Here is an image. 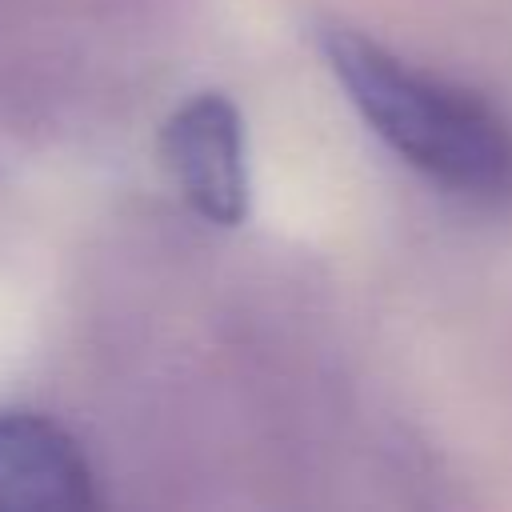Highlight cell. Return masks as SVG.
Returning <instances> with one entry per match:
<instances>
[{
    "mask_svg": "<svg viewBox=\"0 0 512 512\" xmlns=\"http://www.w3.org/2000/svg\"><path fill=\"white\" fill-rule=\"evenodd\" d=\"M316 48L344 100L404 168L460 204H512V120L504 108L348 24H320Z\"/></svg>",
    "mask_w": 512,
    "mask_h": 512,
    "instance_id": "obj_1",
    "label": "cell"
},
{
    "mask_svg": "<svg viewBox=\"0 0 512 512\" xmlns=\"http://www.w3.org/2000/svg\"><path fill=\"white\" fill-rule=\"evenodd\" d=\"M160 152L184 204L200 220L216 228L244 224L252 200L244 120L224 92L180 100L160 128Z\"/></svg>",
    "mask_w": 512,
    "mask_h": 512,
    "instance_id": "obj_2",
    "label": "cell"
},
{
    "mask_svg": "<svg viewBox=\"0 0 512 512\" xmlns=\"http://www.w3.org/2000/svg\"><path fill=\"white\" fill-rule=\"evenodd\" d=\"M104 504L84 444L44 412H0V512H88Z\"/></svg>",
    "mask_w": 512,
    "mask_h": 512,
    "instance_id": "obj_3",
    "label": "cell"
}]
</instances>
